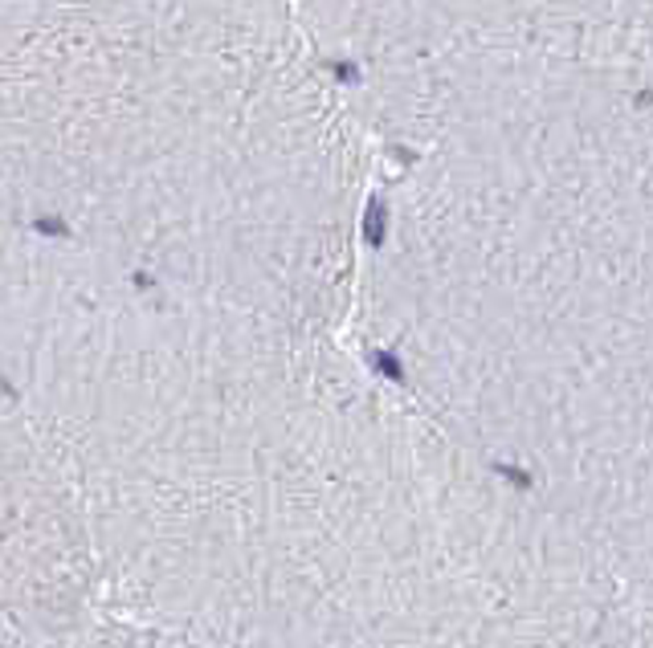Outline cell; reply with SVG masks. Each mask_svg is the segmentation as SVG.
Returning a JSON list of instances; mask_svg holds the SVG:
<instances>
[{
	"label": "cell",
	"mask_w": 653,
	"mask_h": 648,
	"mask_svg": "<svg viewBox=\"0 0 653 648\" xmlns=\"http://www.w3.org/2000/svg\"><path fill=\"white\" fill-rule=\"evenodd\" d=\"M123 620L201 648H650L592 550L466 441L311 339L118 282L9 331Z\"/></svg>",
	"instance_id": "6da1fadb"
},
{
	"label": "cell",
	"mask_w": 653,
	"mask_h": 648,
	"mask_svg": "<svg viewBox=\"0 0 653 648\" xmlns=\"http://www.w3.org/2000/svg\"><path fill=\"white\" fill-rule=\"evenodd\" d=\"M462 171L380 266L392 383L568 526L653 620V200L588 208Z\"/></svg>",
	"instance_id": "7a4b0ae2"
},
{
	"label": "cell",
	"mask_w": 653,
	"mask_h": 648,
	"mask_svg": "<svg viewBox=\"0 0 653 648\" xmlns=\"http://www.w3.org/2000/svg\"><path fill=\"white\" fill-rule=\"evenodd\" d=\"M25 648H201L172 632L115 620V624H78L58 636H25Z\"/></svg>",
	"instance_id": "3957f363"
}]
</instances>
